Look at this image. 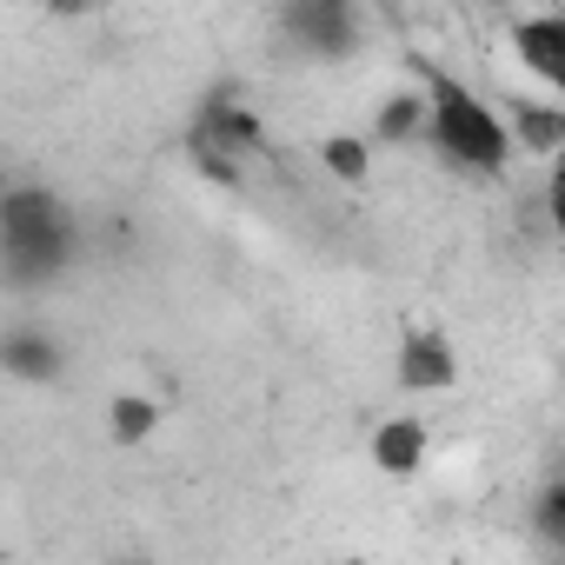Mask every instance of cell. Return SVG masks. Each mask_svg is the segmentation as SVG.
<instances>
[{"instance_id":"6da1fadb","label":"cell","mask_w":565,"mask_h":565,"mask_svg":"<svg viewBox=\"0 0 565 565\" xmlns=\"http://www.w3.org/2000/svg\"><path fill=\"white\" fill-rule=\"evenodd\" d=\"M419 87H426V107H433V127H426L433 153H439L446 167H459V173L505 180V167L519 160V147H512V134H505V114H499L492 100H479L459 74L426 67V61H419Z\"/></svg>"},{"instance_id":"7a4b0ae2","label":"cell","mask_w":565,"mask_h":565,"mask_svg":"<svg viewBox=\"0 0 565 565\" xmlns=\"http://www.w3.org/2000/svg\"><path fill=\"white\" fill-rule=\"evenodd\" d=\"M0 253H8V287L34 294L74 266V206L54 186H8L0 193Z\"/></svg>"},{"instance_id":"3957f363","label":"cell","mask_w":565,"mask_h":565,"mask_svg":"<svg viewBox=\"0 0 565 565\" xmlns=\"http://www.w3.org/2000/svg\"><path fill=\"white\" fill-rule=\"evenodd\" d=\"M186 153H193V167L206 180L239 186V160H259L266 153V120L253 107H239L233 94H206V107L186 127Z\"/></svg>"},{"instance_id":"277c9868","label":"cell","mask_w":565,"mask_h":565,"mask_svg":"<svg viewBox=\"0 0 565 565\" xmlns=\"http://www.w3.org/2000/svg\"><path fill=\"white\" fill-rule=\"evenodd\" d=\"M279 34L313 61H347L360 47V14L347 0H294V8H279Z\"/></svg>"},{"instance_id":"5b68a950","label":"cell","mask_w":565,"mask_h":565,"mask_svg":"<svg viewBox=\"0 0 565 565\" xmlns=\"http://www.w3.org/2000/svg\"><path fill=\"white\" fill-rule=\"evenodd\" d=\"M393 380H399V393H452L459 386V353H452V340L446 333H433V327H406L399 333V353H393Z\"/></svg>"},{"instance_id":"8992f818","label":"cell","mask_w":565,"mask_h":565,"mask_svg":"<svg viewBox=\"0 0 565 565\" xmlns=\"http://www.w3.org/2000/svg\"><path fill=\"white\" fill-rule=\"evenodd\" d=\"M505 41H512V61L532 81H545L558 94V107H565V14H519L505 28Z\"/></svg>"},{"instance_id":"52a82bcc","label":"cell","mask_w":565,"mask_h":565,"mask_svg":"<svg viewBox=\"0 0 565 565\" xmlns=\"http://www.w3.org/2000/svg\"><path fill=\"white\" fill-rule=\"evenodd\" d=\"M426 452H433V433H426L419 413H393V419L373 426V466H380L386 479H413V472H426Z\"/></svg>"},{"instance_id":"ba28073f","label":"cell","mask_w":565,"mask_h":565,"mask_svg":"<svg viewBox=\"0 0 565 565\" xmlns=\"http://www.w3.org/2000/svg\"><path fill=\"white\" fill-rule=\"evenodd\" d=\"M0 366H8L21 386H47V380H61V366H67V347L47 333V327H8V340H0Z\"/></svg>"},{"instance_id":"9c48e42d","label":"cell","mask_w":565,"mask_h":565,"mask_svg":"<svg viewBox=\"0 0 565 565\" xmlns=\"http://www.w3.org/2000/svg\"><path fill=\"white\" fill-rule=\"evenodd\" d=\"M505 134L519 153L532 160H558L565 153V107H545V100H505Z\"/></svg>"},{"instance_id":"30bf717a","label":"cell","mask_w":565,"mask_h":565,"mask_svg":"<svg viewBox=\"0 0 565 565\" xmlns=\"http://www.w3.org/2000/svg\"><path fill=\"white\" fill-rule=\"evenodd\" d=\"M426 127H433L426 87H399V94H386V107L373 114V147H413V140H426Z\"/></svg>"},{"instance_id":"8fae6325","label":"cell","mask_w":565,"mask_h":565,"mask_svg":"<svg viewBox=\"0 0 565 565\" xmlns=\"http://www.w3.org/2000/svg\"><path fill=\"white\" fill-rule=\"evenodd\" d=\"M320 173L340 186H373V140L366 134H327L320 140Z\"/></svg>"},{"instance_id":"7c38bea8","label":"cell","mask_w":565,"mask_h":565,"mask_svg":"<svg viewBox=\"0 0 565 565\" xmlns=\"http://www.w3.org/2000/svg\"><path fill=\"white\" fill-rule=\"evenodd\" d=\"M160 433V399L147 393H114L107 399V439L114 446H147Z\"/></svg>"},{"instance_id":"4fadbf2b","label":"cell","mask_w":565,"mask_h":565,"mask_svg":"<svg viewBox=\"0 0 565 565\" xmlns=\"http://www.w3.org/2000/svg\"><path fill=\"white\" fill-rule=\"evenodd\" d=\"M532 539L565 552V472L539 479V492H532Z\"/></svg>"},{"instance_id":"5bb4252c","label":"cell","mask_w":565,"mask_h":565,"mask_svg":"<svg viewBox=\"0 0 565 565\" xmlns=\"http://www.w3.org/2000/svg\"><path fill=\"white\" fill-rule=\"evenodd\" d=\"M545 220H552V233L565 239V153H558L552 173H545Z\"/></svg>"},{"instance_id":"9a60e30c","label":"cell","mask_w":565,"mask_h":565,"mask_svg":"<svg viewBox=\"0 0 565 565\" xmlns=\"http://www.w3.org/2000/svg\"><path fill=\"white\" fill-rule=\"evenodd\" d=\"M120 565H153V558H120Z\"/></svg>"}]
</instances>
